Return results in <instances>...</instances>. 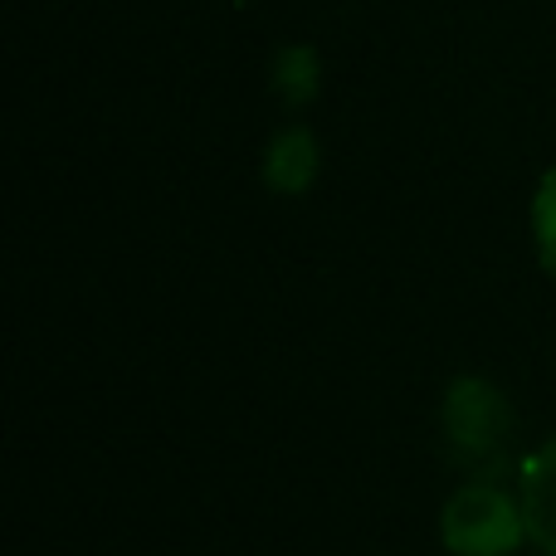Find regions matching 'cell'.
<instances>
[{
    "instance_id": "1",
    "label": "cell",
    "mask_w": 556,
    "mask_h": 556,
    "mask_svg": "<svg viewBox=\"0 0 556 556\" xmlns=\"http://www.w3.org/2000/svg\"><path fill=\"white\" fill-rule=\"evenodd\" d=\"M440 434L450 459L464 473H503L518 440V410L513 395L493 376L459 371L440 395Z\"/></svg>"
},
{
    "instance_id": "3",
    "label": "cell",
    "mask_w": 556,
    "mask_h": 556,
    "mask_svg": "<svg viewBox=\"0 0 556 556\" xmlns=\"http://www.w3.org/2000/svg\"><path fill=\"white\" fill-rule=\"evenodd\" d=\"M317 172H323V142H317L307 127H283L269 137L260 162V181L274 195H303L313 191Z\"/></svg>"
},
{
    "instance_id": "4",
    "label": "cell",
    "mask_w": 556,
    "mask_h": 556,
    "mask_svg": "<svg viewBox=\"0 0 556 556\" xmlns=\"http://www.w3.org/2000/svg\"><path fill=\"white\" fill-rule=\"evenodd\" d=\"M518 493H522V508H528L532 547L542 556H556V434H547V440L522 459Z\"/></svg>"
},
{
    "instance_id": "5",
    "label": "cell",
    "mask_w": 556,
    "mask_h": 556,
    "mask_svg": "<svg viewBox=\"0 0 556 556\" xmlns=\"http://www.w3.org/2000/svg\"><path fill=\"white\" fill-rule=\"evenodd\" d=\"M323 88V59H317L313 45H288L283 54L274 59V93L283 98L288 108H303L317 98Z\"/></svg>"
},
{
    "instance_id": "2",
    "label": "cell",
    "mask_w": 556,
    "mask_h": 556,
    "mask_svg": "<svg viewBox=\"0 0 556 556\" xmlns=\"http://www.w3.org/2000/svg\"><path fill=\"white\" fill-rule=\"evenodd\" d=\"M440 542L450 556H518L532 542L518 483L503 473H473L444 498Z\"/></svg>"
},
{
    "instance_id": "6",
    "label": "cell",
    "mask_w": 556,
    "mask_h": 556,
    "mask_svg": "<svg viewBox=\"0 0 556 556\" xmlns=\"http://www.w3.org/2000/svg\"><path fill=\"white\" fill-rule=\"evenodd\" d=\"M532 254H538V269L556 283V166H547L532 191Z\"/></svg>"
}]
</instances>
